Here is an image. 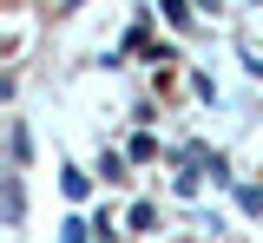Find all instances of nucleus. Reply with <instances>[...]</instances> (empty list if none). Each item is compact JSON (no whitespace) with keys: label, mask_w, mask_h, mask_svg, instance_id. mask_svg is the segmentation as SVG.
Wrapping results in <instances>:
<instances>
[{"label":"nucleus","mask_w":263,"mask_h":243,"mask_svg":"<svg viewBox=\"0 0 263 243\" xmlns=\"http://www.w3.org/2000/svg\"><path fill=\"white\" fill-rule=\"evenodd\" d=\"M7 158H13V171H27V158H33V132L20 125V118L7 125Z\"/></svg>","instance_id":"1"},{"label":"nucleus","mask_w":263,"mask_h":243,"mask_svg":"<svg viewBox=\"0 0 263 243\" xmlns=\"http://www.w3.org/2000/svg\"><path fill=\"white\" fill-rule=\"evenodd\" d=\"M20 217H27V184H20V171L7 165V224L20 230Z\"/></svg>","instance_id":"2"},{"label":"nucleus","mask_w":263,"mask_h":243,"mask_svg":"<svg viewBox=\"0 0 263 243\" xmlns=\"http://www.w3.org/2000/svg\"><path fill=\"white\" fill-rule=\"evenodd\" d=\"M99 177L119 184V177H125V158H119V151H99Z\"/></svg>","instance_id":"3"},{"label":"nucleus","mask_w":263,"mask_h":243,"mask_svg":"<svg viewBox=\"0 0 263 243\" xmlns=\"http://www.w3.org/2000/svg\"><path fill=\"white\" fill-rule=\"evenodd\" d=\"M60 184H66V197H72V204L92 191V177H86V171H72V165H66V177H60Z\"/></svg>","instance_id":"4"},{"label":"nucleus","mask_w":263,"mask_h":243,"mask_svg":"<svg viewBox=\"0 0 263 243\" xmlns=\"http://www.w3.org/2000/svg\"><path fill=\"white\" fill-rule=\"evenodd\" d=\"M152 151H158V138H152V132H138V138L125 145V158H138V165H145V158H152Z\"/></svg>","instance_id":"5"},{"label":"nucleus","mask_w":263,"mask_h":243,"mask_svg":"<svg viewBox=\"0 0 263 243\" xmlns=\"http://www.w3.org/2000/svg\"><path fill=\"white\" fill-rule=\"evenodd\" d=\"M164 20L171 27H191V0H164Z\"/></svg>","instance_id":"6"},{"label":"nucleus","mask_w":263,"mask_h":243,"mask_svg":"<svg viewBox=\"0 0 263 243\" xmlns=\"http://www.w3.org/2000/svg\"><path fill=\"white\" fill-rule=\"evenodd\" d=\"M86 230H92V224H79V217H66V224H60V237H66V243H86Z\"/></svg>","instance_id":"7"}]
</instances>
